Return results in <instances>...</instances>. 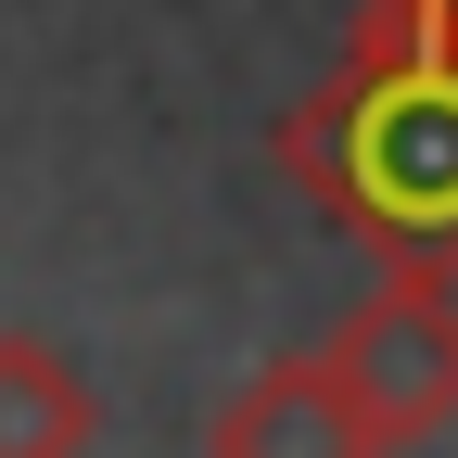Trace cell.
I'll return each instance as SVG.
<instances>
[{"label":"cell","mask_w":458,"mask_h":458,"mask_svg":"<svg viewBox=\"0 0 458 458\" xmlns=\"http://www.w3.org/2000/svg\"><path fill=\"white\" fill-rule=\"evenodd\" d=\"M280 179L394 280H458V0H357L331 77L280 114Z\"/></svg>","instance_id":"1"},{"label":"cell","mask_w":458,"mask_h":458,"mask_svg":"<svg viewBox=\"0 0 458 458\" xmlns=\"http://www.w3.org/2000/svg\"><path fill=\"white\" fill-rule=\"evenodd\" d=\"M318 369L344 382V408H357V433L394 458V445H433L458 420V293L445 280H394L318 344Z\"/></svg>","instance_id":"2"},{"label":"cell","mask_w":458,"mask_h":458,"mask_svg":"<svg viewBox=\"0 0 458 458\" xmlns=\"http://www.w3.org/2000/svg\"><path fill=\"white\" fill-rule=\"evenodd\" d=\"M204 458H382V445L357 433V408H344V382L318 357H267L255 382L216 394Z\"/></svg>","instance_id":"3"},{"label":"cell","mask_w":458,"mask_h":458,"mask_svg":"<svg viewBox=\"0 0 458 458\" xmlns=\"http://www.w3.org/2000/svg\"><path fill=\"white\" fill-rule=\"evenodd\" d=\"M102 445V394L64 344L0 331V458H89Z\"/></svg>","instance_id":"4"}]
</instances>
